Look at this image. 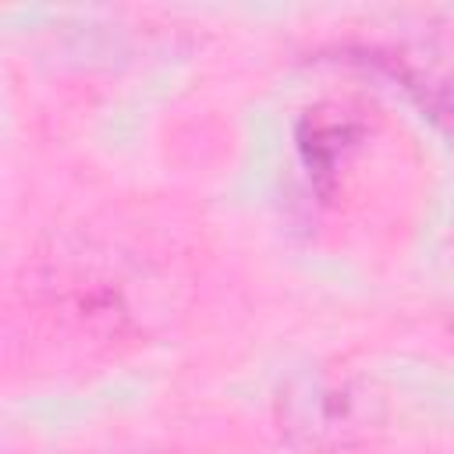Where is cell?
Listing matches in <instances>:
<instances>
[{
    "mask_svg": "<svg viewBox=\"0 0 454 454\" xmlns=\"http://www.w3.org/2000/svg\"><path fill=\"white\" fill-rule=\"evenodd\" d=\"M362 138V121L344 106H316L298 124V149L312 177L326 181Z\"/></svg>",
    "mask_w": 454,
    "mask_h": 454,
    "instance_id": "7a4b0ae2",
    "label": "cell"
},
{
    "mask_svg": "<svg viewBox=\"0 0 454 454\" xmlns=\"http://www.w3.org/2000/svg\"><path fill=\"white\" fill-rule=\"evenodd\" d=\"M450 330H454V309H450Z\"/></svg>",
    "mask_w": 454,
    "mask_h": 454,
    "instance_id": "3957f363",
    "label": "cell"
},
{
    "mask_svg": "<svg viewBox=\"0 0 454 454\" xmlns=\"http://www.w3.org/2000/svg\"><path fill=\"white\" fill-rule=\"evenodd\" d=\"M277 422L291 447L305 454L344 450L383 422L380 390L344 369H305L291 376L277 397Z\"/></svg>",
    "mask_w": 454,
    "mask_h": 454,
    "instance_id": "6da1fadb",
    "label": "cell"
}]
</instances>
